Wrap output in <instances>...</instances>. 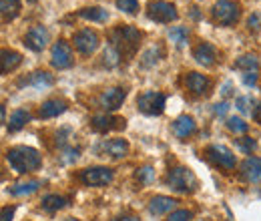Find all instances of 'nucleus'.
<instances>
[{
  "instance_id": "1",
  "label": "nucleus",
  "mask_w": 261,
  "mask_h": 221,
  "mask_svg": "<svg viewBox=\"0 0 261 221\" xmlns=\"http://www.w3.org/2000/svg\"><path fill=\"white\" fill-rule=\"evenodd\" d=\"M6 161L16 173H33L42 165L40 153L33 147H27V145H18V147L8 149Z\"/></svg>"
},
{
  "instance_id": "2",
  "label": "nucleus",
  "mask_w": 261,
  "mask_h": 221,
  "mask_svg": "<svg viewBox=\"0 0 261 221\" xmlns=\"http://www.w3.org/2000/svg\"><path fill=\"white\" fill-rule=\"evenodd\" d=\"M141 32L130 24H119L115 31H111V46L121 55V59L133 57L141 42Z\"/></svg>"
},
{
  "instance_id": "3",
  "label": "nucleus",
  "mask_w": 261,
  "mask_h": 221,
  "mask_svg": "<svg viewBox=\"0 0 261 221\" xmlns=\"http://www.w3.org/2000/svg\"><path fill=\"white\" fill-rule=\"evenodd\" d=\"M165 181H167V185L171 189L177 191V193H193L199 187L197 177L193 175V171L187 169V167H175V169H171L167 173V179Z\"/></svg>"
},
{
  "instance_id": "4",
  "label": "nucleus",
  "mask_w": 261,
  "mask_h": 221,
  "mask_svg": "<svg viewBox=\"0 0 261 221\" xmlns=\"http://www.w3.org/2000/svg\"><path fill=\"white\" fill-rule=\"evenodd\" d=\"M211 16L217 24L221 27H231L239 20V4L231 2V0H219L217 4H213L211 8Z\"/></svg>"
},
{
  "instance_id": "5",
  "label": "nucleus",
  "mask_w": 261,
  "mask_h": 221,
  "mask_svg": "<svg viewBox=\"0 0 261 221\" xmlns=\"http://www.w3.org/2000/svg\"><path fill=\"white\" fill-rule=\"evenodd\" d=\"M165 101L167 96L159 91H147L143 95H139L137 99V107L141 113L149 115V117H155V115H161L165 111Z\"/></svg>"
},
{
  "instance_id": "6",
  "label": "nucleus",
  "mask_w": 261,
  "mask_h": 221,
  "mask_svg": "<svg viewBox=\"0 0 261 221\" xmlns=\"http://www.w3.org/2000/svg\"><path fill=\"white\" fill-rule=\"evenodd\" d=\"M147 14H149V18H151V20L161 22V24H169V22H173V20H177V18H179V12H177L175 4L165 2V0L151 2V4H149Z\"/></svg>"
},
{
  "instance_id": "7",
  "label": "nucleus",
  "mask_w": 261,
  "mask_h": 221,
  "mask_svg": "<svg viewBox=\"0 0 261 221\" xmlns=\"http://www.w3.org/2000/svg\"><path fill=\"white\" fill-rule=\"evenodd\" d=\"M205 153H207V159H209L213 165H217V167H221V169H225V171L235 169L237 159L233 155V151H231L229 147H225V145H209Z\"/></svg>"
},
{
  "instance_id": "8",
  "label": "nucleus",
  "mask_w": 261,
  "mask_h": 221,
  "mask_svg": "<svg viewBox=\"0 0 261 221\" xmlns=\"http://www.w3.org/2000/svg\"><path fill=\"white\" fill-rule=\"evenodd\" d=\"M79 177L89 187H102V185H109L113 181V169H109V167H89V169L81 171Z\"/></svg>"
},
{
  "instance_id": "9",
  "label": "nucleus",
  "mask_w": 261,
  "mask_h": 221,
  "mask_svg": "<svg viewBox=\"0 0 261 221\" xmlns=\"http://www.w3.org/2000/svg\"><path fill=\"white\" fill-rule=\"evenodd\" d=\"M72 42H74V48L81 53V55H93L98 48L100 40H98V34L91 29H83L72 36Z\"/></svg>"
},
{
  "instance_id": "10",
  "label": "nucleus",
  "mask_w": 261,
  "mask_h": 221,
  "mask_svg": "<svg viewBox=\"0 0 261 221\" xmlns=\"http://www.w3.org/2000/svg\"><path fill=\"white\" fill-rule=\"evenodd\" d=\"M74 63V57H72V48L66 40H59L53 44V51H50V64L55 68H68Z\"/></svg>"
},
{
  "instance_id": "11",
  "label": "nucleus",
  "mask_w": 261,
  "mask_h": 221,
  "mask_svg": "<svg viewBox=\"0 0 261 221\" xmlns=\"http://www.w3.org/2000/svg\"><path fill=\"white\" fill-rule=\"evenodd\" d=\"M125 99H127V91H125L123 87H111V89H107V91L100 93L98 105H100L107 113H111V111H117V109L125 103Z\"/></svg>"
},
{
  "instance_id": "12",
  "label": "nucleus",
  "mask_w": 261,
  "mask_h": 221,
  "mask_svg": "<svg viewBox=\"0 0 261 221\" xmlns=\"http://www.w3.org/2000/svg\"><path fill=\"white\" fill-rule=\"evenodd\" d=\"M48 31L44 29V27H40V24H36L33 27L31 31L24 34V44L34 51V53H40L42 48H46V44H48Z\"/></svg>"
},
{
  "instance_id": "13",
  "label": "nucleus",
  "mask_w": 261,
  "mask_h": 221,
  "mask_svg": "<svg viewBox=\"0 0 261 221\" xmlns=\"http://www.w3.org/2000/svg\"><path fill=\"white\" fill-rule=\"evenodd\" d=\"M125 119H121V117H113V115H97V117H93V121H91V125L95 131L98 133H109V131H121V129H125Z\"/></svg>"
},
{
  "instance_id": "14",
  "label": "nucleus",
  "mask_w": 261,
  "mask_h": 221,
  "mask_svg": "<svg viewBox=\"0 0 261 221\" xmlns=\"http://www.w3.org/2000/svg\"><path fill=\"white\" fill-rule=\"evenodd\" d=\"M193 59L203 66H213L217 61V48L211 42H199L193 48Z\"/></svg>"
},
{
  "instance_id": "15",
  "label": "nucleus",
  "mask_w": 261,
  "mask_h": 221,
  "mask_svg": "<svg viewBox=\"0 0 261 221\" xmlns=\"http://www.w3.org/2000/svg\"><path fill=\"white\" fill-rule=\"evenodd\" d=\"M185 85H187V89H189L191 95L201 96L209 91L211 81H209L205 75H201V72H189L187 79H185Z\"/></svg>"
},
{
  "instance_id": "16",
  "label": "nucleus",
  "mask_w": 261,
  "mask_h": 221,
  "mask_svg": "<svg viewBox=\"0 0 261 221\" xmlns=\"http://www.w3.org/2000/svg\"><path fill=\"white\" fill-rule=\"evenodd\" d=\"M98 149H100L105 155H109V157L121 159L129 153V143H127L125 139H109V141L100 143Z\"/></svg>"
},
{
  "instance_id": "17",
  "label": "nucleus",
  "mask_w": 261,
  "mask_h": 221,
  "mask_svg": "<svg viewBox=\"0 0 261 221\" xmlns=\"http://www.w3.org/2000/svg\"><path fill=\"white\" fill-rule=\"evenodd\" d=\"M66 101L63 99H48V101H44L42 105H40V109H38V117L40 119H53V117H59V115H63L66 111Z\"/></svg>"
},
{
  "instance_id": "18",
  "label": "nucleus",
  "mask_w": 261,
  "mask_h": 221,
  "mask_svg": "<svg viewBox=\"0 0 261 221\" xmlns=\"http://www.w3.org/2000/svg\"><path fill=\"white\" fill-rule=\"evenodd\" d=\"M241 177L245 181H261V157H247L241 163Z\"/></svg>"
},
{
  "instance_id": "19",
  "label": "nucleus",
  "mask_w": 261,
  "mask_h": 221,
  "mask_svg": "<svg viewBox=\"0 0 261 221\" xmlns=\"http://www.w3.org/2000/svg\"><path fill=\"white\" fill-rule=\"evenodd\" d=\"M195 129H197L195 119L189 117V115H181V117H177L175 123H173V133H175L177 139H187V137H191V135L195 133Z\"/></svg>"
},
{
  "instance_id": "20",
  "label": "nucleus",
  "mask_w": 261,
  "mask_h": 221,
  "mask_svg": "<svg viewBox=\"0 0 261 221\" xmlns=\"http://www.w3.org/2000/svg\"><path fill=\"white\" fill-rule=\"evenodd\" d=\"M175 205H177V199L167 197V195H155V197L149 201V211H151L153 215H163V213L173 211Z\"/></svg>"
},
{
  "instance_id": "21",
  "label": "nucleus",
  "mask_w": 261,
  "mask_h": 221,
  "mask_svg": "<svg viewBox=\"0 0 261 221\" xmlns=\"http://www.w3.org/2000/svg\"><path fill=\"white\" fill-rule=\"evenodd\" d=\"M235 105H237V109L241 111V113H245V115H249L251 119H255V121H259L261 119V105L257 99H253V96H239L237 101H235Z\"/></svg>"
},
{
  "instance_id": "22",
  "label": "nucleus",
  "mask_w": 261,
  "mask_h": 221,
  "mask_svg": "<svg viewBox=\"0 0 261 221\" xmlns=\"http://www.w3.org/2000/svg\"><path fill=\"white\" fill-rule=\"evenodd\" d=\"M22 83H27V85H33L34 89H46V87H53L55 85V79H53V75L50 72H46V70H36L33 72L27 81H22ZM20 83V85H22Z\"/></svg>"
},
{
  "instance_id": "23",
  "label": "nucleus",
  "mask_w": 261,
  "mask_h": 221,
  "mask_svg": "<svg viewBox=\"0 0 261 221\" xmlns=\"http://www.w3.org/2000/svg\"><path fill=\"white\" fill-rule=\"evenodd\" d=\"M22 63V55L10 48H2V75L12 72L18 64Z\"/></svg>"
},
{
  "instance_id": "24",
  "label": "nucleus",
  "mask_w": 261,
  "mask_h": 221,
  "mask_svg": "<svg viewBox=\"0 0 261 221\" xmlns=\"http://www.w3.org/2000/svg\"><path fill=\"white\" fill-rule=\"evenodd\" d=\"M31 119H33V117H31V113H29L27 109H16V111L10 115V119H8V131H10V133L20 131Z\"/></svg>"
},
{
  "instance_id": "25",
  "label": "nucleus",
  "mask_w": 261,
  "mask_h": 221,
  "mask_svg": "<svg viewBox=\"0 0 261 221\" xmlns=\"http://www.w3.org/2000/svg\"><path fill=\"white\" fill-rule=\"evenodd\" d=\"M0 10H2V20L10 22L20 14V2L18 0H0Z\"/></svg>"
},
{
  "instance_id": "26",
  "label": "nucleus",
  "mask_w": 261,
  "mask_h": 221,
  "mask_svg": "<svg viewBox=\"0 0 261 221\" xmlns=\"http://www.w3.org/2000/svg\"><path fill=\"white\" fill-rule=\"evenodd\" d=\"M40 187V181L38 179H31V181H20L16 185L10 187V195L14 197H22V195H31L34 191Z\"/></svg>"
},
{
  "instance_id": "27",
  "label": "nucleus",
  "mask_w": 261,
  "mask_h": 221,
  "mask_svg": "<svg viewBox=\"0 0 261 221\" xmlns=\"http://www.w3.org/2000/svg\"><path fill=\"white\" fill-rule=\"evenodd\" d=\"M79 16L85 18V20H93V22H105L109 18V12L98 8V6H91V8H81Z\"/></svg>"
},
{
  "instance_id": "28",
  "label": "nucleus",
  "mask_w": 261,
  "mask_h": 221,
  "mask_svg": "<svg viewBox=\"0 0 261 221\" xmlns=\"http://www.w3.org/2000/svg\"><path fill=\"white\" fill-rule=\"evenodd\" d=\"M66 205H68V199L61 197V195H46V197L42 199V209H44V211H50V213L63 209Z\"/></svg>"
},
{
  "instance_id": "29",
  "label": "nucleus",
  "mask_w": 261,
  "mask_h": 221,
  "mask_svg": "<svg viewBox=\"0 0 261 221\" xmlns=\"http://www.w3.org/2000/svg\"><path fill=\"white\" fill-rule=\"evenodd\" d=\"M257 66H259V61H257L255 55H243V57H239V59L235 61V68L245 70V72H255Z\"/></svg>"
},
{
  "instance_id": "30",
  "label": "nucleus",
  "mask_w": 261,
  "mask_h": 221,
  "mask_svg": "<svg viewBox=\"0 0 261 221\" xmlns=\"http://www.w3.org/2000/svg\"><path fill=\"white\" fill-rule=\"evenodd\" d=\"M167 36H169V40L175 42L177 46H183V44L187 42V38H189V29H187V27H173Z\"/></svg>"
},
{
  "instance_id": "31",
  "label": "nucleus",
  "mask_w": 261,
  "mask_h": 221,
  "mask_svg": "<svg viewBox=\"0 0 261 221\" xmlns=\"http://www.w3.org/2000/svg\"><path fill=\"white\" fill-rule=\"evenodd\" d=\"M225 125H227L229 131H231V133H235V135H243V133L249 129V125H247L243 119H239V117H229Z\"/></svg>"
},
{
  "instance_id": "32",
  "label": "nucleus",
  "mask_w": 261,
  "mask_h": 221,
  "mask_svg": "<svg viewBox=\"0 0 261 221\" xmlns=\"http://www.w3.org/2000/svg\"><path fill=\"white\" fill-rule=\"evenodd\" d=\"M102 63L107 64V66H115V64L121 63V55H119V53L109 44V46H107V51L102 53Z\"/></svg>"
},
{
  "instance_id": "33",
  "label": "nucleus",
  "mask_w": 261,
  "mask_h": 221,
  "mask_svg": "<svg viewBox=\"0 0 261 221\" xmlns=\"http://www.w3.org/2000/svg\"><path fill=\"white\" fill-rule=\"evenodd\" d=\"M117 8L127 12V14H137L139 12V0H115Z\"/></svg>"
},
{
  "instance_id": "34",
  "label": "nucleus",
  "mask_w": 261,
  "mask_h": 221,
  "mask_svg": "<svg viewBox=\"0 0 261 221\" xmlns=\"http://www.w3.org/2000/svg\"><path fill=\"white\" fill-rule=\"evenodd\" d=\"M153 177H155V171H153V167L145 165V167L137 169V179H139L141 183H151V181H153Z\"/></svg>"
},
{
  "instance_id": "35",
  "label": "nucleus",
  "mask_w": 261,
  "mask_h": 221,
  "mask_svg": "<svg viewBox=\"0 0 261 221\" xmlns=\"http://www.w3.org/2000/svg\"><path fill=\"white\" fill-rule=\"evenodd\" d=\"M193 217V211L189 209H177V211H171V215L165 221H189Z\"/></svg>"
},
{
  "instance_id": "36",
  "label": "nucleus",
  "mask_w": 261,
  "mask_h": 221,
  "mask_svg": "<svg viewBox=\"0 0 261 221\" xmlns=\"http://www.w3.org/2000/svg\"><path fill=\"white\" fill-rule=\"evenodd\" d=\"M237 147H239L243 153H251V151L257 147V143H255L251 137H241V139H237Z\"/></svg>"
},
{
  "instance_id": "37",
  "label": "nucleus",
  "mask_w": 261,
  "mask_h": 221,
  "mask_svg": "<svg viewBox=\"0 0 261 221\" xmlns=\"http://www.w3.org/2000/svg\"><path fill=\"white\" fill-rule=\"evenodd\" d=\"M163 55V48L161 46H157V48H151L145 57H143V64H153V63H157L159 61V57Z\"/></svg>"
},
{
  "instance_id": "38",
  "label": "nucleus",
  "mask_w": 261,
  "mask_h": 221,
  "mask_svg": "<svg viewBox=\"0 0 261 221\" xmlns=\"http://www.w3.org/2000/svg\"><path fill=\"white\" fill-rule=\"evenodd\" d=\"M247 27H249V29H253V31H257V29L261 27L259 14H251V16H249V20H247Z\"/></svg>"
},
{
  "instance_id": "39",
  "label": "nucleus",
  "mask_w": 261,
  "mask_h": 221,
  "mask_svg": "<svg viewBox=\"0 0 261 221\" xmlns=\"http://www.w3.org/2000/svg\"><path fill=\"white\" fill-rule=\"evenodd\" d=\"M76 157H79V149H66L63 161H65V163H70V161H76Z\"/></svg>"
},
{
  "instance_id": "40",
  "label": "nucleus",
  "mask_w": 261,
  "mask_h": 221,
  "mask_svg": "<svg viewBox=\"0 0 261 221\" xmlns=\"http://www.w3.org/2000/svg\"><path fill=\"white\" fill-rule=\"evenodd\" d=\"M255 81H257V72H245L243 75V83L245 85H255Z\"/></svg>"
},
{
  "instance_id": "41",
  "label": "nucleus",
  "mask_w": 261,
  "mask_h": 221,
  "mask_svg": "<svg viewBox=\"0 0 261 221\" xmlns=\"http://www.w3.org/2000/svg\"><path fill=\"white\" fill-rule=\"evenodd\" d=\"M14 207H2V221H12Z\"/></svg>"
},
{
  "instance_id": "42",
  "label": "nucleus",
  "mask_w": 261,
  "mask_h": 221,
  "mask_svg": "<svg viewBox=\"0 0 261 221\" xmlns=\"http://www.w3.org/2000/svg\"><path fill=\"white\" fill-rule=\"evenodd\" d=\"M229 105L227 103H221V105H215V113L217 115H223V113H227Z\"/></svg>"
},
{
  "instance_id": "43",
  "label": "nucleus",
  "mask_w": 261,
  "mask_h": 221,
  "mask_svg": "<svg viewBox=\"0 0 261 221\" xmlns=\"http://www.w3.org/2000/svg\"><path fill=\"white\" fill-rule=\"evenodd\" d=\"M111 221H139V217H135V215H119V217H113Z\"/></svg>"
},
{
  "instance_id": "44",
  "label": "nucleus",
  "mask_w": 261,
  "mask_h": 221,
  "mask_svg": "<svg viewBox=\"0 0 261 221\" xmlns=\"http://www.w3.org/2000/svg\"><path fill=\"white\" fill-rule=\"evenodd\" d=\"M65 221H81V219H74V217H66Z\"/></svg>"
},
{
  "instance_id": "45",
  "label": "nucleus",
  "mask_w": 261,
  "mask_h": 221,
  "mask_svg": "<svg viewBox=\"0 0 261 221\" xmlns=\"http://www.w3.org/2000/svg\"><path fill=\"white\" fill-rule=\"evenodd\" d=\"M27 2H36V0H27Z\"/></svg>"
}]
</instances>
